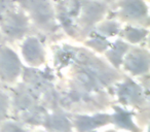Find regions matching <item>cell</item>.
Wrapping results in <instances>:
<instances>
[{
  "instance_id": "cell-1",
  "label": "cell",
  "mask_w": 150,
  "mask_h": 132,
  "mask_svg": "<svg viewBox=\"0 0 150 132\" xmlns=\"http://www.w3.org/2000/svg\"><path fill=\"white\" fill-rule=\"evenodd\" d=\"M19 2L38 27L48 31L56 28L52 0H19Z\"/></svg>"
},
{
  "instance_id": "cell-2",
  "label": "cell",
  "mask_w": 150,
  "mask_h": 132,
  "mask_svg": "<svg viewBox=\"0 0 150 132\" xmlns=\"http://www.w3.org/2000/svg\"><path fill=\"white\" fill-rule=\"evenodd\" d=\"M1 29L11 38H20L28 31V19L24 14L7 9L0 15Z\"/></svg>"
},
{
  "instance_id": "cell-3",
  "label": "cell",
  "mask_w": 150,
  "mask_h": 132,
  "mask_svg": "<svg viewBox=\"0 0 150 132\" xmlns=\"http://www.w3.org/2000/svg\"><path fill=\"white\" fill-rule=\"evenodd\" d=\"M119 16L127 21H143L148 18V7L143 0H120Z\"/></svg>"
},
{
  "instance_id": "cell-4",
  "label": "cell",
  "mask_w": 150,
  "mask_h": 132,
  "mask_svg": "<svg viewBox=\"0 0 150 132\" xmlns=\"http://www.w3.org/2000/svg\"><path fill=\"white\" fill-rule=\"evenodd\" d=\"M21 69V63L17 55L5 46H0V76L11 81L18 76Z\"/></svg>"
},
{
  "instance_id": "cell-5",
  "label": "cell",
  "mask_w": 150,
  "mask_h": 132,
  "mask_svg": "<svg viewBox=\"0 0 150 132\" xmlns=\"http://www.w3.org/2000/svg\"><path fill=\"white\" fill-rule=\"evenodd\" d=\"M80 21L83 26H92L102 18L106 11V5L102 1L83 0L79 4Z\"/></svg>"
},
{
  "instance_id": "cell-6",
  "label": "cell",
  "mask_w": 150,
  "mask_h": 132,
  "mask_svg": "<svg viewBox=\"0 0 150 132\" xmlns=\"http://www.w3.org/2000/svg\"><path fill=\"white\" fill-rule=\"evenodd\" d=\"M125 65L133 73H144L148 70L149 66L148 54L143 51H133L125 57Z\"/></svg>"
},
{
  "instance_id": "cell-7",
  "label": "cell",
  "mask_w": 150,
  "mask_h": 132,
  "mask_svg": "<svg viewBox=\"0 0 150 132\" xmlns=\"http://www.w3.org/2000/svg\"><path fill=\"white\" fill-rule=\"evenodd\" d=\"M23 55L26 61L32 65H37L43 61V49L36 38L30 37L23 46Z\"/></svg>"
},
{
  "instance_id": "cell-8",
  "label": "cell",
  "mask_w": 150,
  "mask_h": 132,
  "mask_svg": "<svg viewBox=\"0 0 150 132\" xmlns=\"http://www.w3.org/2000/svg\"><path fill=\"white\" fill-rule=\"evenodd\" d=\"M108 118L106 116H96V117H81L77 120V127L80 131H86L99 125H103V123L107 121Z\"/></svg>"
},
{
  "instance_id": "cell-9",
  "label": "cell",
  "mask_w": 150,
  "mask_h": 132,
  "mask_svg": "<svg viewBox=\"0 0 150 132\" xmlns=\"http://www.w3.org/2000/svg\"><path fill=\"white\" fill-rule=\"evenodd\" d=\"M119 94L120 97L127 102H134V101L140 100L141 97V92L138 86H136L133 83H127L121 86L120 90H119Z\"/></svg>"
},
{
  "instance_id": "cell-10",
  "label": "cell",
  "mask_w": 150,
  "mask_h": 132,
  "mask_svg": "<svg viewBox=\"0 0 150 132\" xmlns=\"http://www.w3.org/2000/svg\"><path fill=\"white\" fill-rule=\"evenodd\" d=\"M48 124L50 125V128L58 131H67L70 129V125L69 122L65 119L62 116H57V117H52L50 119Z\"/></svg>"
},
{
  "instance_id": "cell-11",
  "label": "cell",
  "mask_w": 150,
  "mask_h": 132,
  "mask_svg": "<svg viewBox=\"0 0 150 132\" xmlns=\"http://www.w3.org/2000/svg\"><path fill=\"white\" fill-rule=\"evenodd\" d=\"M125 49H127V46L120 41L115 44V46L110 52V58H111V60L113 61V63L118 64V63L120 62L121 59H122L123 54H125Z\"/></svg>"
},
{
  "instance_id": "cell-12",
  "label": "cell",
  "mask_w": 150,
  "mask_h": 132,
  "mask_svg": "<svg viewBox=\"0 0 150 132\" xmlns=\"http://www.w3.org/2000/svg\"><path fill=\"white\" fill-rule=\"evenodd\" d=\"M145 35H146L145 31L135 29V28H129V29L125 31V36H127V39L131 40L132 42H138Z\"/></svg>"
},
{
  "instance_id": "cell-13",
  "label": "cell",
  "mask_w": 150,
  "mask_h": 132,
  "mask_svg": "<svg viewBox=\"0 0 150 132\" xmlns=\"http://www.w3.org/2000/svg\"><path fill=\"white\" fill-rule=\"evenodd\" d=\"M116 118V122H118V124L120 126H123V127H133V124H132L131 121V116L127 113H120L118 115L115 116Z\"/></svg>"
},
{
  "instance_id": "cell-14",
  "label": "cell",
  "mask_w": 150,
  "mask_h": 132,
  "mask_svg": "<svg viewBox=\"0 0 150 132\" xmlns=\"http://www.w3.org/2000/svg\"><path fill=\"white\" fill-rule=\"evenodd\" d=\"M6 106H7L6 98L2 94H0V120L4 117L5 111H6Z\"/></svg>"
},
{
  "instance_id": "cell-15",
  "label": "cell",
  "mask_w": 150,
  "mask_h": 132,
  "mask_svg": "<svg viewBox=\"0 0 150 132\" xmlns=\"http://www.w3.org/2000/svg\"><path fill=\"white\" fill-rule=\"evenodd\" d=\"M97 1H102L103 2V1H106V0H97Z\"/></svg>"
}]
</instances>
